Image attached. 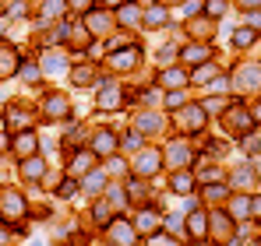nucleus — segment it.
<instances>
[{
  "label": "nucleus",
  "instance_id": "1",
  "mask_svg": "<svg viewBox=\"0 0 261 246\" xmlns=\"http://www.w3.org/2000/svg\"><path fill=\"white\" fill-rule=\"evenodd\" d=\"M176 127H184V134H201L208 127V113L201 109V102H187L176 113Z\"/></svg>",
  "mask_w": 261,
  "mask_h": 246
},
{
  "label": "nucleus",
  "instance_id": "2",
  "mask_svg": "<svg viewBox=\"0 0 261 246\" xmlns=\"http://www.w3.org/2000/svg\"><path fill=\"white\" fill-rule=\"evenodd\" d=\"M0 214H4V218H11V222L25 218V214H29L25 197H21L18 190H0Z\"/></svg>",
  "mask_w": 261,
  "mask_h": 246
},
{
  "label": "nucleus",
  "instance_id": "3",
  "mask_svg": "<svg viewBox=\"0 0 261 246\" xmlns=\"http://www.w3.org/2000/svg\"><path fill=\"white\" fill-rule=\"evenodd\" d=\"M141 64V49L127 46V49H110V67L113 71H134Z\"/></svg>",
  "mask_w": 261,
  "mask_h": 246
},
{
  "label": "nucleus",
  "instance_id": "4",
  "mask_svg": "<svg viewBox=\"0 0 261 246\" xmlns=\"http://www.w3.org/2000/svg\"><path fill=\"white\" fill-rule=\"evenodd\" d=\"M222 120H226V127L233 130V134H251L254 130V116L247 113V109H222Z\"/></svg>",
  "mask_w": 261,
  "mask_h": 246
},
{
  "label": "nucleus",
  "instance_id": "5",
  "mask_svg": "<svg viewBox=\"0 0 261 246\" xmlns=\"http://www.w3.org/2000/svg\"><path fill=\"white\" fill-rule=\"evenodd\" d=\"M67 113H71V102H67L64 95H57V91H53V95H46L43 109H39V116H43V120H64Z\"/></svg>",
  "mask_w": 261,
  "mask_h": 246
},
{
  "label": "nucleus",
  "instance_id": "6",
  "mask_svg": "<svg viewBox=\"0 0 261 246\" xmlns=\"http://www.w3.org/2000/svg\"><path fill=\"white\" fill-rule=\"evenodd\" d=\"M106 229H110V239H113V246H134V239H138V229H134L130 222H124V218L110 222Z\"/></svg>",
  "mask_w": 261,
  "mask_h": 246
},
{
  "label": "nucleus",
  "instance_id": "7",
  "mask_svg": "<svg viewBox=\"0 0 261 246\" xmlns=\"http://www.w3.org/2000/svg\"><path fill=\"white\" fill-rule=\"evenodd\" d=\"M92 151L102 155V159H110V155L117 151V134H113L110 127H99V130L92 134Z\"/></svg>",
  "mask_w": 261,
  "mask_h": 246
},
{
  "label": "nucleus",
  "instance_id": "8",
  "mask_svg": "<svg viewBox=\"0 0 261 246\" xmlns=\"http://www.w3.org/2000/svg\"><path fill=\"white\" fill-rule=\"evenodd\" d=\"M159 169H163V151H141V155L134 159V172H138L141 179L155 176Z\"/></svg>",
  "mask_w": 261,
  "mask_h": 246
},
{
  "label": "nucleus",
  "instance_id": "9",
  "mask_svg": "<svg viewBox=\"0 0 261 246\" xmlns=\"http://www.w3.org/2000/svg\"><path fill=\"white\" fill-rule=\"evenodd\" d=\"M32 120H36V113H32V109H25V106L11 102V109H7V127H11V130H32Z\"/></svg>",
  "mask_w": 261,
  "mask_h": 246
},
{
  "label": "nucleus",
  "instance_id": "10",
  "mask_svg": "<svg viewBox=\"0 0 261 246\" xmlns=\"http://www.w3.org/2000/svg\"><path fill=\"white\" fill-rule=\"evenodd\" d=\"M21 162V179L25 183H39L46 176V162L39 159V155H29V159H18Z\"/></svg>",
  "mask_w": 261,
  "mask_h": 246
},
{
  "label": "nucleus",
  "instance_id": "11",
  "mask_svg": "<svg viewBox=\"0 0 261 246\" xmlns=\"http://www.w3.org/2000/svg\"><path fill=\"white\" fill-rule=\"evenodd\" d=\"M120 102H124V91H120L117 84H106V88L99 91V99H95V106H99L102 113H113Z\"/></svg>",
  "mask_w": 261,
  "mask_h": 246
},
{
  "label": "nucleus",
  "instance_id": "12",
  "mask_svg": "<svg viewBox=\"0 0 261 246\" xmlns=\"http://www.w3.org/2000/svg\"><path fill=\"white\" fill-rule=\"evenodd\" d=\"M159 225H163V214H159L155 207H145V211L134 218V229H138V232H145V236H152Z\"/></svg>",
  "mask_w": 261,
  "mask_h": 246
},
{
  "label": "nucleus",
  "instance_id": "13",
  "mask_svg": "<svg viewBox=\"0 0 261 246\" xmlns=\"http://www.w3.org/2000/svg\"><path fill=\"white\" fill-rule=\"evenodd\" d=\"M187 232H191L194 243H201V239L208 236V214H205V211H191V214H187Z\"/></svg>",
  "mask_w": 261,
  "mask_h": 246
},
{
  "label": "nucleus",
  "instance_id": "14",
  "mask_svg": "<svg viewBox=\"0 0 261 246\" xmlns=\"http://www.w3.org/2000/svg\"><path fill=\"white\" fill-rule=\"evenodd\" d=\"M85 28L92 32V36H102V32L113 28V21H110L106 11H88V14H85Z\"/></svg>",
  "mask_w": 261,
  "mask_h": 246
},
{
  "label": "nucleus",
  "instance_id": "15",
  "mask_svg": "<svg viewBox=\"0 0 261 246\" xmlns=\"http://www.w3.org/2000/svg\"><path fill=\"white\" fill-rule=\"evenodd\" d=\"M36 148H39L36 134H32V130H18V137H14V151H18L21 159H29V155H36Z\"/></svg>",
  "mask_w": 261,
  "mask_h": 246
},
{
  "label": "nucleus",
  "instance_id": "16",
  "mask_svg": "<svg viewBox=\"0 0 261 246\" xmlns=\"http://www.w3.org/2000/svg\"><path fill=\"white\" fill-rule=\"evenodd\" d=\"M14 71H18V53L11 42H0V78L14 74Z\"/></svg>",
  "mask_w": 261,
  "mask_h": 246
},
{
  "label": "nucleus",
  "instance_id": "17",
  "mask_svg": "<svg viewBox=\"0 0 261 246\" xmlns=\"http://www.w3.org/2000/svg\"><path fill=\"white\" fill-rule=\"evenodd\" d=\"M233 84H237L240 91L258 88V84H261V67H240V78H233Z\"/></svg>",
  "mask_w": 261,
  "mask_h": 246
},
{
  "label": "nucleus",
  "instance_id": "18",
  "mask_svg": "<svg viewBox=\"0 0 261 246\" xmlns=\"http://www.w3.org/2000/svg\"><path fill=\"white\" fill-rule=\"evenodd\" d=\"M180 60H184V64H201V60H208V46H205V42L184 46V49H180Z\"/></svg>",
  "mask_w": 261,
  "mask_h": 246
},
{
  "label": "nucleus",
  "instance_id": "19",
  "mask_svg": "<svg viewBox=\"0 0 261 246\" xmlns=\"http://www.w3.org/2000/svg\"><path fill=\"white\" fill-rule=\"evenodd\" d=\"M159 84H163V88H170V91H176V88H184V84H187V74H184L180 67H170V71H163V74H159Z\"/></svg>",
  "mask_w": 261,
  "mask_h": 246
},
{
  "label": "nucleus",
  "instance_id": "20",
  "mask_svg": "<svg viewBox=\"0 0 261 246\" xmlns=\"http://www.w3.org/2000/svg\"><path fill=\"white\" fill-rule=\"evenodd\" d=\"M166 155H170V162H173V165H184V169L191 165V148H187L184 141H173V144L166 148Z\"/></svg>",
  "mask_w": 261,
  "mask_h": 246
},
{
  "label": "nucleus",
  "instance_id": "21",
  "mask_svg": "<svg viewBox=\"0 0 261 246\" xmlns=\"http://www.w3.org/2000/svg\"><path fill=\"white\" fill-rule=\"evenodd\" d=\"M170 187H173V194H191V190H194V176H191L187 169H180V172H173Z\"/></svg>",
  "mask_w": 261,
  "mask_h": 246
},
{
  "label": "nucleus",
  "instance_id": "22",
  "mask_svg": "<svg viewBox=\"0 0 261 246\" xmlns=\"http://www.w3.org/2000/svg\"><path fill=\"white\" fill-rule=\"evenodd\" d=\"M117 18H120V25H138L141 7H138V4H130V0H124V4H120V11H117Z\"/></svg>",
  "mask_w": 261,
  "mask_h": 246
},
{
  "label": "nucleus",
  "instance_id": "23",
  "mask_svg": "<svg viewBox=\"0 0 261 246\" xmlns=\"http://www.w3.org/2000/svg\"><path fill=\"white\" fill-rule=\"evenodd\" d=\"M64 7H67V0H46V4H43V18H39V25H49V21H53V18L64 11Z\"/></svg>",
  "mask_w": 261,
  "mask_h": 246
},
{
  "label": "nucleus",
  "instance_id": "24",
  "mask_svg": "<svg viewBox=\"0 0 261 246\" xmlns=\"http://www.w3.org/2000/svg\"><path fill=\"white\" fill-rule=\"evenodd\" d=\"M141 18H145L148 28H163V25H166V11H163V7H148V11H141Z\"/></svg>",
  "mask_w": 261,
  "mask_h": 246
},
{
  "label": "nucleus",
  "instance_id": "25",
  "mask_svg": "<svg viewBox=\"0 0 261 246\" xmlns=\"http://www.w3.org/2000/svg\"><path fill=\"white\" fill-rule=\"evenodd\" d=\"M85 190L88 194H102V190H106V172H102V169L85 176Z\"/></svg>",
  "mask_w": 261,
  "mask_h": 246
},
{
  "label": "nucleus",
  "instance_id": "26",
  "mask_svg": "<svg viewBox=\"0 0 261 246\" xmlns=\"http://www.w3.org/2000/svg\"><path fill=\"white\" fill-rule=\"evenodd\" d=\"M110 214H113V211H110L106 201H95V204H92V222H95V225H110V222H113Z\"/></svg>",
  "mask_w": 261,
  "mask_h": 246
},
{
  "label": "nucleus",
  "instance_id": "27",
  "mask_svg": "<svg viewBox=\"0 0 261 246\" xmlns=\"http://www.w3.org/2000/svg\"><path fill=\"white\" fill-rule=\"evenodd\" d=\"M216 78H219V71L208 64V67H198V71H194L187 81H191V84H208V81H216Z\"/></svg>",
  "mask_w": 261,
  "mask_h": 246
},
{
  "label": "nucleus",
  "instance_id": "28",
  "mask_svg": "<svg viewBox=\"0 0 261 246\" xmlns=\"http://www.w3.org/2000/svg\"><path fill=\"white\" fill-rule=\"evenodd\" d=\"M251 42H254V32H251V28H240V32H233V46H237V49H247Z\"/></svg>",
  "mask_w": 261,
  "mask_h": 246
},
{
  "label": "nucleus",
  "instance_id": "29",
  "mask_svg": "<svg viewBox=\"0 0 261 246\" xmlns=\"http://www.w3.org/2000/svg\"><path fill=\"white\" fill-rule=\"evenodd\" d=\"M88 162H92V151H78V155H74V162H71V172H74V176H78V172H85Z\"/></svg>",
  "mask_w": 261,
  "mask_h": 246
},
{
  "label": "nucleus",
  "instance_id": "30",
  "mask_svg": "<svg viewBox=\"0 0 261 246\" xmlns=\"http://www.w3.org/2000/svg\"><path fill=\"white\" fill-rule=\"evenodd\" d=\"M233 218H251V201L247 197H237L233 201Z\"/></svg>",
  "mask_w": 261,
  "mask_h": 246
},
{
  "label": "nucleus",
  "instance_id": "31",
  "mask_svg": "<svg viewBox=\"0 0 261 246\" xmlns=\"http://www.w3.org/2000/svg\"><path fill=\"white\" fill-rule=\"evenodd\" d=\"M155 127H159V116H148V113L138 116V130H141V134H155Z\"/></svg>",
  "mask_w": 261,
  "mask_h": 246
},
{
  "label": "nucleus",
  "instance_id": "32",
  "mask_svg": "<svg viewBox=\"0 0 261 246\" xmlns=\"http://www.w3.org/2000/svg\"><path fill=\"white\" fill-rule=\"evenodd\" d=\"M57 194H60V197H74V194H78V183H74V176H67V179L57 187Z\"/></svg>",
  "mask_w": 261,
  "mask_h": 246
},
{
  "label": "nucleus",
  "instance_id": "33",
  "mask_svg": "<svg viewBox=\"0 0 261 246\" xmlns=\"http://www.w3.org/2000/svg\"><path fill=\"white\" fill-rule=\"evenodd\" d=\"M201 109H205L208 116H212V113H222V109H226V99H205Z\"/></svg>",
  "mask_w": 261,
  "mask_h": 246
},
{
  "label": "nucleus",
  "instance_id": "34",
  "mask_svg": "<svg viewBox=\"0 0 261 246\" xmlns=\"http://www.w3.org/2000/svg\"><path fill=\"white\" fill-rule=\"evenodd\" d=\"M222 11H226V0H205V14L222 18Z\"/></svg>",
  "mask_w": 261,
  "mask_h": 246
},
{
  "label": "nucleus",
  "instance_id": "35",
  "mask_svg": "<svg viewBox=\"0 0 261 246\" xmlns=\"http://www.w3.org/2000/svg\"><path fill=\"white\" fill-rule=\"evenodd\" d=\"M106 194H110L113 207H127V194H124V190H117V187H113V190H106Z\"/></svg>",
  "mask_w": 261,
  "mask_h": 246
},
{
  "label": "nucleus",
  "instance_id": "36",
  "mask_svg": "<svg viewBox=\"0 0 261 246\" xmlns=\"http://www.w3.org/2000/svg\"><path fill=\"white\" fill-rule=\"evenodd\" d=\"M71 78H74V84H88V81H92V71H88V67H74Z\"/></svg>",
  "mask_w": 261,
  "mask_h": 246
},
{
  "label": "nucleus",
  "instance_id": "37",
  "mask_svg": "<svg viewBox=\"0 0 261 246\" xmlns=\"http://www.w3.org/2000/svg\"><path fill=\"white\" fill-rule=\"evenodd\" d=\"M25 11H29V7H25V4H21V0H18V4H14V7H11V4H7V21H11V18H25Z\"/></svg>",
  "mask_w": 261,
  "mask_h": 246
},
{
  "label": "nucleus",
  "instance_id": "38",
  "mask_svg": "<svg viewBox=\"0 0 261 246\" xmlns=\"http://www.w3.org/2000/svg\"><path fill=\"white\" fill-rule=\"evenodd\" d=\"M233 183H254V172H251V169L244 165L240 172H233Z\"/></svg>",
  "mask_w": 261,
  "mask_h": 246
},
{
  "label": "nucleus",
  "instance_id": "39",
  "mask_svg": "<svg viewBox=\"0 0 261 246\" xmlns=\"http://www.w3.org/2000/svg\"><path fill=\"white\" fill-rule=\"evenodd\" d=\"M46 71H49V74H57V71H64V60H60V56H46V64H43Z\"/></svg>",
  "mask_w": 261,
  "mask_h": 246
},
{
  "label": "nucleus",
  "instance_id": "40",
  "mask_svg": "<svg viewBox=\"0 0 261 246\" xmlns=\"http://www.w3.org/2000/svg\"><path fill=\"white\" fill-rule=\"evenodd\" d=\"M148 246H180L173 239V236H152V239H148Z\"/></svg>",
  "mask_w": 261,
  "mask_h": 246
},
{
  "label": "nucleus",
  "instance_id": "41",
  "mask_svg": "<svg viewBox=\"0 0 261 246\" xmlns=\"http://www.w3.org/2000/svg\"><path fill=\"white\" fill-rule=\"evenodd\" d=\"M21 78H25V81H36V78H39V67L25 64V67H21Z\"/></svg>",
  "mask_w": 261,
  "mask_h": 246
},
{
  "label": "nucleus",
  "instance_id": "42",
  "mask_svg": "<svg viewBox=\"0 0 261 246\" xmlns=\"http://www.w3.org/2000/svg\"><path fill=\"white\" fill-rule=\"evenodd\" d=\"M166 106H170V109L184 106V95H180V91H170V95H166Z\"/></svg>",
  "mask_w": 261,
  "mask_h": 246
},
{
  "label": "nucleus",
  "instance_id": "43",
  "mask_svg": "<svg viewBox=\"0 0 261 246\" xmlns=\"http://www.w3.org/2000/svg\"><path fill=\"white\" fill-rule=\"evenodd\" d=\"M247 21H251V28H261V11H251Z\"/></svg>",
  "mask_w": 261,
  "mask_h": 246
},
{
  "label": "nucleus",
  "instance_id": "44",
  "mask_svg": "<svg viewBox=\"0 0 261 246\" xmlns=\"http://www.w3.org/2000/svg\"><path fill=\"white\" fill-rule=\"evenodd\" d=\"M251 218H261V197L251 201Z\"/></svg>",
  "mask_w": 261,
  "mask_h": 246
},
{
  "label": "nucleus",
  "instance_id": "45",
  "mask_svg": "<svg viewBox=\"0 0 261 246\" xmlns=\"http://www.w3.org/2000/svg\"><path fill=\"white\" fill-rule=\"evenodd\" d=\"M67 4H71L74 11H88V4H92V0H67Z\"/></svg>",
  "mask_w": 261,
  "mask_h": 246
},
{
  "label": "nucleus",
  "instance_id": "46",
  "mask_svg": "<svg viewBox=\"0 0 261 246\" xmlns=\"http://www.w3.org/2000/svg\"><path fill=\"white\" fill-rule=\"evenodd\" d=\"M251 116H254V123H261V102L254 106V109H251Z\"/></svg>",
  "mask_w": 261,
  "mask_h": 246
},
{
  "label": "nucleus",
  "instance_id": "47",
  "mask_svg": "<svg viewBox=\"0 0 261 246\" xmlns=\"http://www.w3.org/2000/svg\"><path fill=\"white\" fill-rule=\"evenodd\" d=\"M4 243H11V236H7V229L0 225V246H4Z\"/></svg>",
  "mask_w": 261,
  "mask_h": 246
},
{
  "label": "nucleus",
  "instance_id": "48",
  "mask_svg": "<svg viewBox=\"0 0 261 246\" xmlns=\"http://www.w3.org/2000/svg\"><path fill=\"white\" fill-rule=\"evenodd\" d=\"M240 4H244V7H258L261 0H240Z\"/></svg>",
  "mask_w": 261,
  "mask_h": 246
},
{
  "label": "nucleus",
  "instance_id": "49",
  "mask_svg": "<svg viewBox=\"0 0 261 246\" xmlns=\"http://www.w3.org/2000/svg\"><path fill=\"white\" fill-rule=\"evenodd\" d=\"M4 144H7V134H0V148H4Z\"/></svg>",
  "mask_w": 261,
  "mask_h": 246
},
{
  "label": "nucleus",
  "instance_id": "50",
  "mask_svg": "<svg viewBox=\"0 0 261 246\" xmlns=\"http://www.w3.org/2000/svg\"><path fill=\"white\" fill-rule=\"evenodd\" d=\"M251 246H261V239H258V243H251Z\"/></svg>",
  "mask_w": 261,
  "mask_h": 246
}]
</instances>
